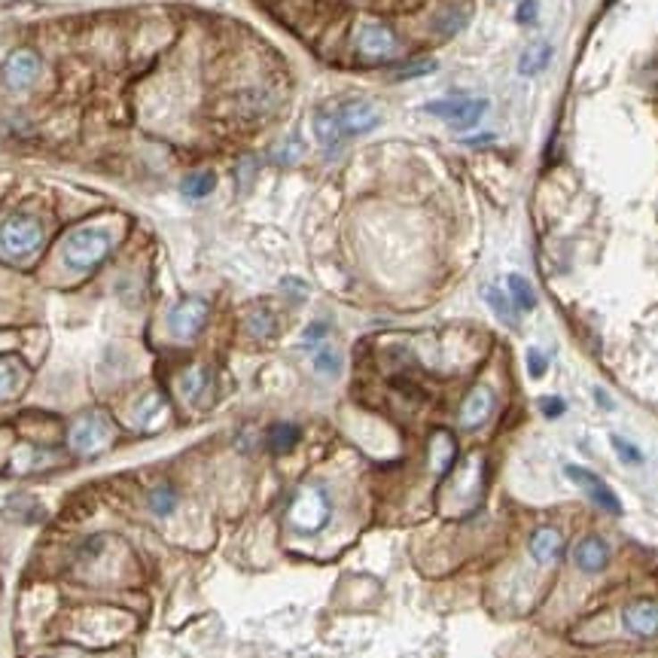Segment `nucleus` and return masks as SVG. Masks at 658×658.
Here are the masks:
<instances>
[{
    "label": "nucleus",
    "instance_id": "c756f323",
    "mask_svg": "<svg viewBox=\"0 0 658 658\" xmlns=\"http://www.w3.org/2000/svg\"><path fill=\"white\" fill-rule=\"evenodd\" d=\"M436 71V62L433 58H424V62H415V64H405V71H396L394 77L396 79H412V77H427V73Z\"/></svg>",
    "mask_w": 658,
    "mask_h": 658
},
{
    "label": "nucleus",
    "instance_id": "a878e982",
    "mask_svg": "<svg viewBox=\"0 0 658 658\" xmlns=\"http://www.w3.org/2000/svg\"><path fill=\"white\" fill-rule=\"evenodd\" d=\"M150 509L156 515H171L174 509H177V491L174 487H156V491L150 494Z\"/></svg>",
    "mask_w": 658,
    "mask_h": 658
},
{
    "label": "nucleus",
    "instance_id": "4be33fe9",
    "mask_svg": "<svg viewBox=\"0 0 658 658\" xmlns=\"http://www.w3.org/2000/svg\"><path fill=\"white\" fill-rule=\"evenodd\" d=\"M485 302L491 305V312L500 317L503 323H509L512 327L515 323V314H512V302H509V296L500 290V287H487L485 290Z\"/></svg>",
    "mask_w": 658,
    "mask_h": 658
},
{
    "label": "nucleus",
    "instance_id": "0eeeda50",
    "mask_svg": "<svg viewBox=\"0 0 658 658\" xmlns=\"http://www.w3.org/2000/svg\"><path fill=\"white\" fill-rule=\"evenodd\" d=\"M357 53L366 62H390L399 55V40L381 21H363L357 28Z\"/></svg>",
    "mask_w": 658,
    "mask_h": 658
},
{
    "label": "nucleus",
    "instance_id": "9b49d317",
    "mask_svg": "<svg viewBox=\"0 0 658 658\" xmlns=\"http://www.w3.org/2000/svg\"><path fill=\"white\" fill-rule=\"evenodd\" d=\"M573 564L579 567L582 573H588V576L604 573L606 564H610V546H606L601 537L579 539V543H576V549H573Z\"/></svg>",
    "mask_w": 658,
    "mask_h": 658
},
{
    "label": "nucleus",
    "instance_id": "9d476101",
    "mask_svg": "<svg viewBox=\"0 0 658 658\" xmlns=\"http://www.w3.org/2000/svg\"><path fill=\"white\" fill-rule=\"evenodd\" d=\"M40 58L31 49H16L10 58L4 62V83L12 88V92H25L31 88L37 79H40Z\"/></svg>",
    "mask_w": 658,
    "mask_h": 658
},
{
    "label": "nucleus",
    "instance_id": "1a4fd4ad",
    "mask_svg": "<svg viewBox=\"0 0 658 658\" xmlns=\"http://www.w3.org/2000/svg\"><path fill=\"white\" fill-rule=\"evenodd\" d=\"M208 312H211L208 302L198 299V296H189V299H183L171 312V317H168V329H171L174 338L189 342V338H196L198 332H202L204 321H208Z\"/></svg>",
    "mask_w": 658,
    "mask_h": 658
},
{
    "label": "nucleus",
    "instance_id": "c85d7f7f",
    "mask_svg": "<svg viewBox=\"0 0 658 658\" xmlns=\"http://www.w3.org/2000/svg\"><path fill=\"white\" fill-rule=\"evenodd\" d=\"M546 372H549V357H546L543 351H537V347H530L528 351V375L530 379H543Z\"/></svg>",
    "mask_w": 658,
    "mask_h": 658
},
{
    "label": "nucleus",
    "instance_id": "aec40b11",
    "mask_svg": "<svg viewBox=\"0 0 658 658\" xmlns=\"http://www.w3.org/2000/svg\"><path fill=\"white\" fill-rule=\"evenodd\" d=\"M299 427L296 424H287V421H280L269 430V448L275 451V454H287V451L296 448V442H299Z\"/></svg>",
    "mask_w": 658,
    "mask_h": 658
},
{
    "label": "nucleus",
    "instance_id": "bb28decb",
    "mask_svg": "<svg viewBox=\"0 0 658 658\" xmlns=\"http://www.w3.org/2000/svg\"><path fill=\"white\" fill-rule=\"evenodd\" d=\"M204 387H208V372L198 369V366L189 369V372L180 379V390L187 394V399H198V394H202Z\"/></svg>",
    "mask_w": 658,
    "mask_h": 658
},
{
    "label": "nucleus",
    "instance_id": "f3484780",
    "mask_svg": "<svg viewBox=\"0 0 658 658\" xmlns=\"http://www.w3.org/2000/svg\"><path fill=\"white\" fill-rule=\"evenodd\" d=\"M314 135H317V140H321L323 150H336V146L345 140L342 129H338V122H336V116H332L329 107H321L314 113Z\"/></svg>",
    "mask_w": 658,
    "mask_h": 658
},
{
    "label": "nucleus",
    "instance_id": "a211bd4d",
    "mask_svg": "<svg viewBox=\"0 0 658 658\" xmlns=\"http://www.w3.org/2000/svg\"><path fill=\"white\" fill-rule=\"evenodd\" d=\"M552 62V46L549 43H534V46L524 49V55L519 58V73L521 77H537L539 71H546Z\"/></svg>",
    "mask_w": 658,
    "mask_h": 658
},
{
    "label": "nucleus",
    "instance_id": "7ed1b4c3",
    "mask_svg": "<svg viewBox=\"0 0 658 658\" xmlns=\"http://www.w3.org/2000/svg\"><path fill=\"white\" fill-rule=\"evenodd\" d=\"M485 110H487V101L485 98H470V95H451V98L430 101V104H427V113H433L436 120L448 122L454 131L476 129V125L482 122Z\"/></svg>",
    "mask_w": 658,
    "mask_h": 658
},
{
    "label": "nucleus",
    "instance_id": "2f4dec72",
    "mask_svg": "<svg viewBox=\"0 0 658 658\" xmlns=\"http://www.w3.org/2000/svg\"><path fill=\"white\" fill-rule=\"evenodd\" d=\"M302 156V144H299V140H290V144H284V146H280V150L275 153V159L278 162H284V165H290V162H296V159H299Z\"/></svg>",
    "mask_w": 658,
    "mask_h": 658
},
{
    "label": "nucleus",
    "instance_id": "473e14b6",
    "mask_svg": "<svg viewBox=\"0 0 658 658\" xmlns=\"http://www.w3.org/2000/svg\"><path fill=\"white\" fill-rule=\"evenodd\" d=\"M327 332H329L327 323H312V327L305 329V347H317L327 338Z\"/></svg>",
    "mask_w": 658,
    "mask_h": 658
},
{
    "label": "nucleus",
    "instance_id": "393cba45",
    "mask_svg": "<svg viewBox=\"0 0 658 658\" xmlns=\"http://www.w3.org/2000/svg\"><path fill=\"white\" fill-rule=\"evenodd\" d=\"M314 369L321 375H327V379H336L338 369H342V357H338V351L321 345V347H317V354H314Z\"/></svg>",
    "mask_w": 658,
    "mask_h": 658
},
{
    "label": "nucleus",
    "instance_id": "f03ea898",
    "mask_svg": "<svg viewBox=\"0 0 658 658\" xmlns=\"http://www.w3.org/2000/svg\"><path fill=\"white\" fill-rule=\"evenodd\" d=\"M332 503L323 487H302L290 503V524L302 534H317L329 524Z\"/></svg>",
    "mask_w": 658,
    "mask_h": 658
},
{
    "label": "nucleus",
    "instance_id": "423d86ee",
    "mask_svg": "<svg viewBox=\"0 0 658 658\" xmlns=\"http://www.w3.org/2000/svg\"><path fill=\"white\" fill-rule=\"evenodd\" d=\"M110 442H113V424L101 415V412H92V415H83L73 421L71 427V448L83 457L101 454Z\"/></svg>",
    "mask_w": 658,
    "mask_h": 658
},
{
    "label": "nucleus",
    "instance_id": "dca6fc26",
    "mask_svg": "<svg viewBox=\"0 0 658 658\" xmlns=\"http://www.w3.org/2000/svg\"><path fill=\"white\" fill-rule=\"evenodd\" d=\"M165 415H168V409H165V403H162V396L146 394L135 409V424L140 430H156V427H162Z\"/></svg>",
    "mask_w": 658,
    "mask_h": 658
},
{
    "label": "nucleus",
    "instance_id": "b1692460",
    "mask_svg": "<svg viewBox=\"0 0 658 658\" xmlns=\"http://www.w3.org/2000/svg\"><path fill=\"white\" fill-rule=\"evenodd\" d=\"M19 387H21V369L16 363L0 360V403L10 399V396H16Z\"/></svg>",
    "mask_w": 658,
    "mask_h": 658
},
{
    "label": "nucleus",
    "instance_id": "f257e3e1",
    "mask_svg": "<svg viewBox=\"0 0 658 658\" xmlns=\"http://www.w3.org/2000/svg\"><path fill=\"white\" fill-rule=\"evenodd\" d=\"M110 244H113V238H110L107 229H73L62 244V260L73 271H88L110 254Z\"/></svg>",
    "mask_w": 658,
    "mask_h": 658
},
{
    "label": "nucleus",
    "instance_id": "6e6552de",
    "mask_svg": "<svg viewBox=\"0 0 658 658\" xmlns=\"http://www.w3.org/2000/svg\"><path fill=\"white\" fill-rule=\"evenodd\" d=\"M564 476L571 479L573 485H579L582 491H586V497L595 503L597 509H604V512H610V515H622L625 512L622 500L616 497V491H612V487L606 485L597 472H591L586 467H576V463H567Z\"/></svg>",
    "mask_w": 658,
    "mask_h": 658
},
{
    "label": "nucleus",
    "instance_id": "5701e85b",
    "mask_svg": "<svg viewBox=\"0 0 658 658\" xmlns=\"http://www.w3.org/2000/svg\"><path fill=\"white\" fill-rule=\"evenodd\" d=\"M275 329H278V323H275V314H271L269 308H260V312H254L247 317V332L254 338H271L275 336Z\"/></svg>",
    "mask_w": 658,
    "mask_h": 658
},
{
    "label": "nucleus",
    "instance_id": "20e7f679",
    "mask_svg": "<svg viewBox=\"0 0 658 658\" xmlns=\"http://www.w3.org/2000/svg\"><path fill=\"white\" fill-rule=\"evenodd\" d=\"M43 244V226L37 223L34 217H6L0 223V247H4L6 256H16V260H25L31 256L37 247Z\"/></svg>",
    "mask_w": 658,
    "mask_h": 658
},
{
    "label": "nucleus",
    "instance_id": "39448f33",
    "mask_svg": "<svg viewBox=\"0 0 658 658\" xmlns=\"http://www.w3.org/2000/svg\"><path fill=\"white\" fill-rule=\"evenodd\" d=\"M336 116L338 129H342L345 137L354 135H369L381 125V110L366 98H342L336 104H327Z\"/></svg>",
    "mask_w": 658,
    "mask_h": 658
},
{
    "label": "nucleus",
    "instance_id": "cd10ccee",
    "mask_svg": "<svg viewBox=\"0 0 658 658\" xmlns=\"http://www.w3.org/2000/svg\"><path fill=\"white\" fill-rule=\"evenodd\" d=\"M610 442H612V448H616V454L622 457L625 463H640V461H643L640 448H637V446H631V442L622 439V436H612Z\"/></svg>",
    "mask_w": 658,
    "mask_h": 658
},
{
    "label": "nucleus",
    "instance_id": "72a5a7b5",
    "mask_svg": "<svg viewBox=\"0 0 658 658\" xmlns=\"http://www.w3.org/2000/svg\"><path fill=\"white\" fill-rule=\"evenodd\" d=\"M534 16H537V0H524L519 6V12H515L519 25H534Z\"/></svg>",
    "mask_w": 658,
    "mask_h": 658
},
{
    "label": "nucleus",
    "instance_id": "2eb2a0df",
    "mask_svg": "<svg viewBox=\"0 0 658 658\" xmlns=\"http://www.w3.org/2000/svg\"><path fill=\"white\" fill-rule=\"evenodd\" d=\"M454 461H457L454 436L439 430L433 436V442H430V467H433V472H436V476H446V472L454 467Z\"/></svg>",
    "mask_w": 658,
    "mask_h": 658
},
{
    "label": "nucleus",
    "instance_id": "7c9ffc66",
    "mask_svg": "<svg viewBox=\"0 0 658 658\" xmlns=\"http://www.w3.org/2000/svg\"><path fill=\"white\" fill-rule=\"evenodd\" d=\"M539 409H543L546 418H561L567 412V403L558 396H546V399H539Z\"/></svg>",
    "mask_w": 658,
    "mask_h": 658
},
{
    "label": "nucleus",
    "instance_id": "412c9836",
    "mask_svg": "<svg viewBox=\"0 0 658 658\" xmlns=\"http://www.w3.org/2000/svg\"><path fill=\"white\" fill-rule=\"evenodd\" d=\"M213 187H217V174L213 171H192L189 177H183V183H180L187 198H208Z\"/></svg>",
    "mask_w": 658,
    "mask_h": 658
},
{
    "label": "nucleus",
    "instance_id": "f8f14e48",
    "mask_svg": "<svg viewBox=\"0 0 658 658\" xmlns=\"http://www.w3.org/2000/svg\"><path fill=\"white\" fill-rule=\"evenodd\" d=\"M491 412H494V390L491 387H476L461 405V427H467V430H479V427L491 418Z\"/></svg>",
    "mask_w": 658,
    "mask_h": 658
},
{
    "label": "nucleus",
    "instance_id": "6ab92c4d",
    "mask_svg": "<svg viewBox=\"0 0 658 658\" xmlns=\"http://www.w3.org/2000/svg\"><path fill=\"white\" fill-rule=\"evenodd\" d=\"M509 299H512V305L519 308V312H534L537 308V293L534 287H530V280L524 275H509Z\"/></svg>",
    "mask_w": 658,
    "mask_h": 658
},
{
    "label": "nucleus",
    "instance_id": "ddd939ff",
    "mask_svg": "<svg viewBox=\"0 0 658 658\" xmlns=\"http://www.w3.org/2000/svg\"><path fill=\"white\" fill-rule=\"evenodd\" d=\"M622 622L631 634L637 637H655L658 634V604L653 601H637L631 606H625Z\"/></svg>",
    "mask_w": 658,
    "mask_h": 658
},
{
    "label": "nucleus",
    "instance_id": "4468645a",
    "mask_svg": "<svg viewBox=\"0 0 658 658\" xmlns=\"http://www.w3.org/2000/svg\"><path fill=\"white\" fill-rule=\"evenodd\" d=\"M561 552H564V537L558 534L554 528H539L534 530V537H530V554H534L537 564L549 567L554 561L561 558Z\"/></svg>",
    "mask_w": 658,
    "mask_h": 658
}]
</instances>
